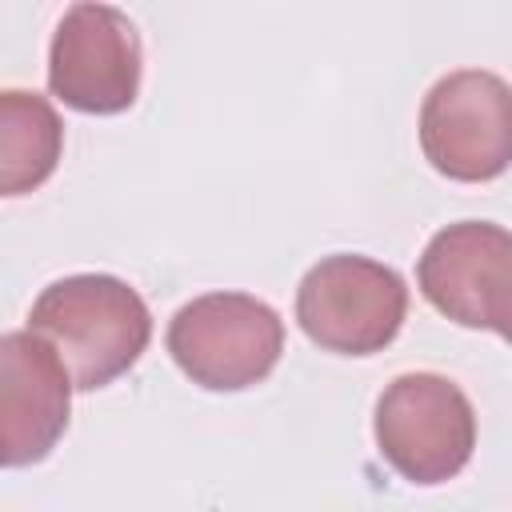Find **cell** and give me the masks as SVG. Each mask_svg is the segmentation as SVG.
Masks as SVG:
<instances>
[{
  "label": "cell",
  "instance_id": "cell-6",
  "mask_svg": "<svg viewBox=\"0 0 512 512\" xmlns=\"http://www.w3.org/2000/svg\"><path fill=\"white\" fill-rule=\"evenodd\" d=\"M424 300L460 328H488L512 344V232L492 220L440 228L416 264Z\"/></svg>",
  "mask_w": 512,
  "mask_h": 512
},
{
  "label": "cell",
  "instance_id": "cell-1",
  "mask_svg": "<svg viewBox=\"0 0 512 512\" xmlns=\"http://www.w3.org/2000/svg\"><path fill=\"white\" fill-rule=\"evenodd\" d=\"M28 332L56 348L80 392H96L140 360L152 340V316L144 296L120 276L76 272L36 296Z\"/></svg>",
  "mask_w": 512,
  "mask_h": 512
},
{
  "label": "cell",
  "instance_id": "cell-8",
  "mask_svg": "<svg viewBox=\"0 0 512 512\" xmlns=\"http://www.w3.org/2000/svg\"><path fill=\"white\" fill-rule=\"evenodd\" d=\"M72 376L56 348L36 332L0 336V456L4 468L40 464L68 428Z\"/></svg>",
  "mask_w": 512,
  "mask_h": 512
},
{
  "label": "cell",
  "instance_id": "cell-2",
  "mask_svg": "<svg viewBox=\"0 0 512 512\" xmlns=\"http://www.w3.org/2000/svg\"><path fill=\"white\" fill-rule=\"evenodd\" d=\"M408 316V284L396 268L336 252L312 264L296 288V320L312 344L336 356L384 352Z\"/></svg>",
  "mask_w": 512,
  "mask_h": 512
},
{
  "label": "cell",
  "instance_id": "cell-7",
  "mask_svg": "<svg viewBox=\"0 0 512 512\" xmlns=\"http://www.w3.org/2000/svg\"><path fill=\"white\" fill-rule=\"evenodd\" d=\"M144 48L136 24L112 4H72L48 44V88L76 112L116 116L140 96Z\"/></svg>",
  "mask_w": 512,
  "mask_h": 512
},
{
  "label": "cell",
  "instance_id": "cell-9",
  "mask_svg": "<svg viewBox=\"0 0 512 512\" xmlns=\"http://www.w3.org/2000/svg\"><path fill=\"white\" fill-rule=\"evenodd\" d=\"M64 148V124L40 92L4 88L0 92V192L24 196L40 188Z\"/></svg>",
  "mask_w": 512,
  "mask_h": 512
},
{
  "label": "cell",
  "instance_id": "cell-4",
  "mask_svg": "<svg viewBox=\"0 0 512 512\" xmlns=\"http://www.w3.org/2000/svg\"><path fill=\"white\" fill-rule=\"evenodd\" d=\"M372 432L392 472H400L408 484L432 488L452 480L472 460L476 412L448 376L404 372L380 392Z\"/></svg>",
  "mask_w": 512,
  "mask_h": 512
},
{
  "label": "cell",
  "instance_id": "cell-3",
  "mask_svg": "<svg viewBox=\"0 0 512 512\" xmlns=\"http://www.w3.org/2000/svg\"><path fill=\"white\" fill-rule=\"evenodd\" d=\"M168 352L192 384L244 392L272 376L284 352V320L248 292H208L172 316Z\"/></svg>",
  "mask_w": 512,
  "mask_h": 512
},
{
  "label": "cell",
  "instance_id": "cell-5",
  "mask_svg": "<svg viewBox=\"0 0 512 512\" xmlns=\"http://www.w3.org/2000/svg\"><path fill=\"white\" fill-rule=\"evenodd\" d=\"M424 160L460 184H484L512 168V84L484 68L440 76L420 104Z\"/></svg>",
  "mask_w": 512,
  "mask_h": 512
}]
</instances>
